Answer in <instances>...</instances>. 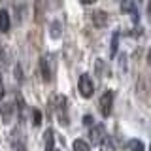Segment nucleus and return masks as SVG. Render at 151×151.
Returning a JSON list of instances; mask_svg holds the SVG:
<instances>
[{"mask_svg":"<svg viewBox=\"0 0 151 151\" xmlns=\"http://www.w3.org/2000/svg\"><path fill=\"white\" fill-rule=\"evenodd\" d=\"M78 87H79V93H81L83 98H91V96H93V93H94V83H93V79L89 78V74H81V76H79Z\"/></svg>","mask_w":151,"mask_h":151,"instance_id":"obj_1","label":"nucleus"},{"mask_svg":"<svg viewBox=\"0 0 151 151\" xmlns=\"http://www.w3.org/2000/svg\"><path fill=\"white\" fill-rule=\"evenodd\" d=\"M111 106H113V93L111 91H106L100 96V100H98V108H100L102 117H108L111 113Z\"/></svg>","mask_w":151,"mask_h":151,"instance_id":"obj_2","label":"nucleus"},{"mask_svg":"<svg viewBox=\"0 0 151 151\" xmlns=\"http://www.w3.org/2000/svg\"><path fill=\"white\" fill-rule=\"evenodd\" d=\"M89 140L93 142V145H96V144H102L104 140H108V136H106V129H104V125H93L91 129H89Z\"/></svg>","mask_w":151,"mask_h":151,"instance_id":"obj_3","label":"nucleus"},{"mask_svg":"<svg viewBox=\"0 0 151 151\" xmlns=\"http://www.w3.org/2000/svg\"><path fill=\"white\" fill-rule=\"evenodd\" d=\"M40 66H42V74H44V79L49 81L53 78V57L51 55H44L40 59Z\"/></svg>","mask_w":151,"mask_h":151,"instance_id":"obj_4","label":"nucleus"},{"mask_svg":"<svg viewBox=\"0 0 151 151\" xmlns=\"http://www.w3.org/2000/svg\"><path fill=\"white\" fill-rule=\"evenodd\" d=\"M57 115H59L60 123H68V113H66V96H57Z\"/></svg>","mask_w":151,"mask_h":151,"instance_id":"obj_5","label":"nucleus"},{"mask_svg":"<svg viewBox=\"0 0 151 151\" xmlns=\"http://www.w3.org/2000/svg\"><path fill=\"white\" fill-rule=\"evenodd\" d=\"M0 115H2V123H12V117H13V104H2V108H0Z\"/></svg>","mask_w":151,"mask_h":151,"instance_id":"obj_6","label":"nucleus"},{"mask_svg":"<svg viewBox=\"0 0 151 151\" xmlns=\"http://www.w3.org/2000/svg\"><path fill=\"white\" fill-rule=\"evenodd\" d=\"M44 136H45L44 138V151H55L53 149V145H55V132L51 129H47Z\"/></svg>","mask_w":151,"mask_h":151,"instance_id":"obj_7","label":"nucleus"},{"mask_svg":"<svg viewBox=\"0 0 151 151\" xmlns=\"http://www.w3.org/2000/svg\"><path fill=\"white\" fill-rule=\"evenodd\" d=\"M121 9H123V12H130L134 21H138V19H140V15H138V8H136L134 2H123V4H121Z\"/></svg>","mask_w":151,"mask_h":151,"instance_id":"obj_8","label":"nucleus"},{"mask_svg":"<svg viewBox=\"0 0 151 151\" xmlns=\"http://www.w3.org/2000/svg\"><path fill=\"white\" fill-rule=\"evenodd\" d=\"M9 30V13L6 9H0V32Z\"/></svg>","mask_w":151,"mask_h":151,"instance_id":"obj_9","label":"nucleus"},{"mask_svg":"<svg viewBox=\"0 0 151 151\" xmlns=\"http://www.w3.org/2000/svg\"><path fill=\"white\" fill-rule=\"evenodd\" d=\"M93 21H94V25L96 27H104L108 23V13H104V12H96L93 15Z\"/></svg>","mask_w":151,"mask_h":151,"instance_id":"obj_10","label":"nucleus"},{"mask_svg":"<svg viewBox=\"0 0 151 151\" xmlns=\"http://www.w3.org/2000/svg\"><path fill=\"white\" fill-rule=\"evenodd\" d=\"M129 149L130 151H145V145L142 140H130L129 142Z\"/></svg>","mask_w":151,"mask_h":151,"instance_id":"obj_11","label":"nucleus"},{"mask_svg":"<svg viewBox=\"0 0 151 151\" xmlns=\"http://www.w3.org/2000/svg\"><path fill=\"white\" fill-rule=\"evenodd\" d=\"M74 151H91V147H89V144L85 140H76L74 142Z\"/></svg>","mask_w":151,"mask_h":151,"instance_id":"obj_12","label":"nucleus"},{"mask_svg":"<svg viewBox=\"0 0 151 151\" xmlns=\"http://www.w3.org/2000/svg\"><path fill=\"white\" fill-rule=\"evenodd\" d=\"M117 47H119V32H113L111 34V57H115V53H117Z\"/></svg>","mask_w":151,"mask_h":151,"instance_id":"obj_13","label":"nucleus"},{"mask_svg":"<svg viewBox=\"0 0 151 151\" xmlns=\"http://www.w3.org/2000/svg\"><path fill=\"white\" fill-rule=\"evenodd\" d=\"M12 147H13V151H27V147H25V142H23L21 138L13 140V142H12Z\"/></svg>","mask_w":151,"mask_h":151,"instance_id":"obj_14","label":"nucleus"},{"mask_svg":"<svg viewBox=\"0 0 151 151\" xmlns=\"http://www.w3.org/2000/svg\"><path fill=\"white\" fill-rule=\"evenodd\" d=\"M100 151H115V145H113L110 140H104L100 144Z\"/></svg>","mask_w":151,"mask_h":151,"instance_id":"obj_15","label":"nucleus"},{"mask_svg":"<svg viewBox=\"0 0 151 151\" xmlns=\"http://www.w3.org/2000/svg\"><path fill=\"white\" fill-rule=\"evenodd\" d=\"M51 28H53V30H51V36H53V38H59V36H60V30H59V28H60V23L55 21Z\"/></svg>","mask_w":151,"mask_h":151,"instance_id":"obj_16","label":"nucleus"},{"mask_svg":"<svg viewBox=\"0 0 151 151\" xmlns=\"http://www.w3.org/2000/svg\"><path fill=\"white\" fill-rule=\"evenodd\" d=\"M32 115H34V125L40 127V123H42V113L38 111V110H34V111H32Z\"/></svg>","mask_w":151,"mask_h":151,"instance_id":"obj_17","label":"nucleus"},{"mask_svg":"<svg viewBox=\"0 0 151 151\" xmlns=\"http://www.w3.org/2000/svg\"><path fill=\"white\" fill-rule=\"evenodd\" d=\"M4 94H6V87H4V79H2V74H0V100L4 98Z\"/></svg>","mask_w":151,"mask_h":151,"instance_id":"obj_18","label":"nucleus"},{"mask_svg":"<svg viewBox=\"0 0 151 151\" xmlns=\"http://www.w3.org/2000/svg\"><path fill=\"white\" fill-rule=\"evenodd\" d=\"M93 121H94V119H93L91 115H85V117H83V123H85L87 127H93Z\"/></svg>","mask_w":151,"mask_h":151,"instance_id":"obj_19","label":"nucleus"}]
</instances>
